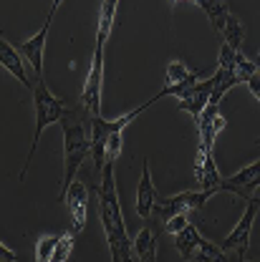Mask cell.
<instances>
[{"label":"cell","mask_w":260,"mask_h":262,"mask_svg":"<svg viewBox=\"0 0 260 262\" xmlns=\"http://www.w3.org/2000/svg\"><path fill=\"white\" fill-rule=\"evenodd\" d=\"M33 106H35V131H33V144H31V149H28V159H26L23 169H21V179L26 177V171H28V166H31V159H33V154H35V149H38V141H41L46 126L61 124L64 116L71 111L61 98L51 94V89L46 86L43 78H38L35 86H33Z\"/></svg>","instance_id":"obj_3"},{"label":"cell","mask_w":260,"mask_h":262,"mask_svg":"<svg viewBox=\"0 0 260 262\" xmlns=\"http://www.w3.org/2000/svg\"><path fill=\"white\" fill-rule=\"evenodd\" d=\"M58 239H61V234H43L35 242V262H51L56 247H58Z\"/></svg>","instance_id":"obj_24"},{"label":"cell","mask_w":260,"mask_h":262,"mask_svg":"<svg viewBox=\"0 0 260 262\" xmlns=\"http://www.w3.org/2000/svg\"><path fill=\"white\" fill-rule=\"evenodd\" d=\"M104 48L106 43L94 46V56L89 66V76L81 91V108L86 111V116H98L101 114V86H104Z\"/></svg>","instance_id":"obj_6"},{"label":"cell","mask_w":260,"mask_h":262,"mask_svg":"<svg viewBox=\"0 0 260 262\" xmlns=\"http://www.w3.org/2000/svg\"><path fill=\"white\" fill-rule=\"evenodd\" d=\"M157 207V192H154V182H152V169H149V159H144L142 164V179L136 184V202L134 209L142 220H152Z\"/></svg>","instance_id":"obj_12"},{"label":"cell","mask_w":260,"mask_h":262,"mask_svg":"<svg viewBox=\"0 0 260 262\" xmlns=\"http://www.w3.org/2000/svg\"><path fill=\"white\" fill-rule=\"evenodd\" d=\"M114 164L116 162H106V166L101 169V184L96 187L98 217H101V225L106 232L111 262H139L134 257V242L129 239L127 227H124L119 192H116V182H114Z\"/></svg>","instance_id":"obj_1"},{"label":"cell","mask_w":260,"mask_h":262,"mask_svg":"<svg viewBox=\"0 0 260 262\" xmlns=\"http://www.w3.org/2000/svg\"><path fill=\"white\" fill-rule=\"evenodd\" d=\"M187 225H190V217H187V214H174V217H169V220L164 222V229H167L169 234H179Z\"/></svg>","instance_id":"obj_27"},{"label":"cell","mask_w":260,"mask_h":262,"mask_svg":"<svg viewBox=\"0 0 260 262\" xmlns=\"http://www.w3.org/2000/svg\"><path fill=\"white\" fill-rule=\"evenodd\" d=\"M134 257L139 262H154L157 260V229L154 225L139 229L136 239H134Z\"/></svg>","instance_id":"obj_17"},{"label":"cell","mask_w":260,"mask_h":262,"mask_svg":"<svg viewBox=\"0 0 260 262\" xmlns=\"http://www.w3.org/2000/svg\"><path fill=\"white\" fill-rule=\"evenodd\" d=\"M255 199H258V204H260V196H255Z\"/></svg>","instance_id":"obj_32"},{"label":"cell","mask_w":260,"mask_h":262,"mask_svg":"<svg viewBox=\"0 0 260 262\" xmlns=\"http://www.w3.org/2000/svg\"><path fill=\"white\" fill-rule=\"evenodd\" d=\"M71 250H73V234H71V232H61L58 247H56V252H53L51 262H66L68 260V255H71Z\"/></svg>","instance_id":"obj_26"},{"label":"cell","mask_w":260,"mask_h":262,"mask_svg":"<svg viewBox=\"0 0 260 262\" xmlns=\"http://www.w3.org/2000/svg\"><path fill=\"white\" fill-rule=\"evenodd\" d=\"M154 262H157V260H154Z\"/></svg>","instance_id":"obj_33"},{"label":"cell","mask_w":260,"mask_h":262,"mask_svg":"<svg viewBox=\"0 0 260 262\" xmlns=\"http://www.w3.org/2000/svg\"><path fill=\"white\" fill-rule=\"evenodd\" d=\"M199 242H202V234L197 232V227L192 222L182 229L179 234H174V247H177V252L182 255V260H192V255H195Z\"/></svg>","instance_id":"obj_20"},{"label":"cell","mask_w":260,"mask_h":262,"mask_svg":"<svg viewBox=\"0 0 260 262\" xmlns=\"http://www.w3.org/2000/svg\"><path fill=\"white\" fill-rule=\"evenodd\" d=\"M190 262H230V260H228V252L220 245H215V242L202 237V242L197 245L195 255H192Z\"/></svg>","instance_id":"obj_22"},{"label":"cell","mask_w":260,"mask_h":262,"mask_svg":"<svg viewBox=\"0 0 260 262\" xmlns=\"http://www.w3.org/2000/svg\"><path fill=\"white\" fill-rule=\"evenodd\" d=\"M159 98L152 96L147 103H142L139 108H134L129 114H124V116H119V119H101V114L98 116H89V136H91V159H94V166H96V171L101 174V169L106 166V144H109V136L114 134V131H124L129 126L131 121L142 114V111H147L152 103H157Z\"/></svg>","instance_id":"obj_4"},{"label":"cell","mask_w":260,"mask_h":262,"mask_svg":"<svg viewBox=\"0 0 260 262\" xmlns=\"http://www.w3.org/2000/svg\"><path fill=\"white\" fill-rule=\"evenodd\" d=\"M192 76H195V71H190V68L182 63V61H172V63L167 66V78H164V86H167V89H174V86H179V83L190 81Z\"/></svg>","instance_id":"obj_23"},{"label":"cell","mask_w":260,"mask_h":262,"mask_svg":"<svg viewBox=\"0 0 260 262\" xmlns=\"http://www.w3.org/2000/svg\"><path fill=\"white\" fill-rule=\"evenodd\" d=\"M192 169H195V179H197V184H199V189H207V192H212V194L223 192V177H220L217 164L212 159V151H210L207 146L197 144V154H195Z\"/></svg>","instance_id":"obj_9"},{"label":"cell","mask_w":260,"mask_h":262,"mask_svg":"<svg viewBox=\"0 0 260 262\" xmlns=\"http://www.w3.org/2000/svg\"><path fill=\"white\" fill-rule=\"evenodd\" d=\"M223 38H225L228 46L240 51V46H243V40H245V31H243V23H240L235 15L228 18V26H225V31H223Z\"/></svg>","instance_id":"obj_25"},{"label":"cell","mask_w":260,"mask_h":262,"mask_svg":"<svg viewBox=\"0 0 260 262\" xmlns=\"http://www.w3.org/2000/svg\"><path fill=\"white\" fill-rule=\"evenodd\" d=\"M220 68L232 71L243 83H248V81H250V76H255V73H258V63H255V61H250V58H245V56H243V51L232 48V46H228V43H223V48H220Z\"/></svg>","instance_id":"obj_14"},{"label":"cell","mask_w":260,"mask_h":262,"mask_svg":"<svg viewBox=\"0 0 260 262\" xmlns=\"http://www.w3.org/2000/svg\"><path fill=\"white\" fill-rule=\"evenodd\" d=\"M61 3H64V0H53V5H51V10H48V18H51V20L56 18V13H58V8H61Z\"/></svg>","instance_id":"obj_30"},{"label":"cell","mask_w":260,"mask_h":262,"mask_svg":"<svg viewBox=\"0 0 260 262\" xmlns=\"http://www.w3.org/2000/svg\"><path fill=\"white\" fill-rule=\"evenodd\" d=\"M51 18H46V23L41 26V31L35 33L33 38H28L18 51L23 53V58H28V63L33 68V78H43V56H46V38H48V31H51Z\"/></svg>","instance_id":"obj_11"},{"label":"cell","mask_w":260,"mask_h":262,"mask_svg":"<svg viewBox=\"0 0 260 262\" xmlns=\"http://www.w3.org/2000/svg\"><path fill=\"white\" fill-rule=\"evenodd\" d=\"M258 199H250L243 217L237 220V225L230 229V234L223 239V250L225 252H235L237 255V262H248V255H250V232H253V225H255V217H258Z\"/></svg>","instance_id":"obj_5"},{"label":"cell","mask_w":260,"mask_h":262,"mask_svg":"<svg viewBox=\"0 0 260 262\" xmlns=\"http://www.w3.org/2000/svg\"><path fill=\"white\" fill-rule=\"evenodd\" d=\"M68 214L73 220V232H84L89 225V189L84 182H73L64 196Z\"/></svg>","instance_id":"obj_10"},{"label":"cell","mask_w":260,"mask_h":262,"mask_svg":"<svg viewBox=\"0 0 260 262\" xmlns=\"http://www.w3.org/2000/svg\"><path fill=\"white\" fill-rule=\"evenodd\" d=\"M18 255L13 250H8V245H0V262H15Z\"/></svg>","instance_id":"obj_29"},{"label":"cell","mask_w":260,"mask_h":262,"mask_svg":"<svg viewBox=\"0 0 260 262\" xmlns=\"http://www.w3.org/2000/svg\"><path fill=\"white\" fill-rule=\"evenodd\" d=\"M258 189H260V159L243 166L232 177H223V192H232L235 196H240L245 202L255 199Z\"/></svg>","instance_id":"obj_8"},{"label":"cell","mask_w":260,"mask_h":262,"mask_svg":"<svg viewBox=\"0 0 260 262\" xmlns=\"http://www.w3.org/2000/svg\"><path fill=\"white\" fill-rule=\"evenodd\" d=\"M197 5L205 10V15L210 18V23H212V28L217 33L225 31V26H228V18L232 15L228 10V5H225V0H197Z\"/></svg>","instance_id":"obj_19"},{"label":"cell","mask_w":260,"mask_h":262,"mask_svg":"<svg viewBox=\"0 0 260 262\" xmlns=\"http://www.w3.org/2000/svg\"><path fill=\"white\" fill-rule=\"evenodd\" d=\"M258 141H260V139H258Z\"/></svg>","instance_id":"obj_34"},{"label":"cell","mask_w":260,"mask_h":262,"mask_svg":"<svg viewBox=\"0 0 260 262\" xmlns=\"http://www.w3.org/2000/svg\"><path fill=\"white\" fill-rule=\"evenodd\" d=\"M248 89H250V94L260 101V71L255 76H250V81H248Z\"/></svg>","instance_id":"obj_28"},{"label":"cell","mask_w":260,"mask_h":262,"mask_svg":"<svg viewBox=\"0 0 260 262\" xmlns=\"http://www.w3.org/2000/svg\"><path fill=\"white\" fill-rule=\"evenodd\" d=\"M212 196V192H207V189H197V192H179V194L174 196H164V199H157V207H154V214H152V220H157V222H167L169 217H174V214H187V212H199L205 204H207V199Z\"/></svg>","instance_id":"obj_7"},{"label":"cell","mask_w":260,"mask_h":262,"mask_svg":"<svg viewBox=\"0 0 260 262\" xmlns=\"http://www.w3.org/2000/svg\"><path fill=\"white\" fill-rule=\"evenodd\" d=\"M210 96H212V78H205V81H197L190 91H185V96L179 98V108L187 111L192 119H199L202 111L210 106Z\"/></svg>","instance_id":"obj_15"},{"label":"cell","mask_w":260,"mask_h":262,"mask_svg":"<svg viewBox=\"0 0 260 262\" xmlns=\"http://www.w3.org/2000/svg\"><path fill=\"white\" fill-rule=\"evenodd\" d=\"M0 63H3V68L8 71V73H13L26 89H31L35 86V78H31L28 76V71H26V63H23V53L15 48V46H10L5 38L0 40Z\"/></svg>","instance_id":"obj_16"},{"label":"cell","mask_w":260,"mask_h":262,"mask_svg":"<svg viewBox=\"0 0 260 262\" xmlns=\"http://www.w3.org/2000/svg\"><path fill=\"white\" fill-rule=\"evenodd\" d=\"M225 126H228V119L220 114V103H210V106L202 111V116L197 119V129H199V144H202V146H207V149L212 151L217 134L225 129Z\"/></svg>","instance_id":"obj_13"},{"label":"cell","mask_w":260,"mask_h":262,"mask_svg":"<svg viewBox=\"0 0 260 262\" xmlns=\"http://www.w3.org/2000/svg\"><path fill=\"white\" fill-rule=\"evenodd\" d=\"M116 5H119V0H104V3H101L98 28H96V40L98 43H106V40H109V33H111L114 18H116Z\"/></svg>","instance_id":"obj_21"},{"label":"cell","mask_w":260,"mask_h":262,"mask_svg":"<svg viewBox=\"0 0 260 262\" xmlns=\"http://www.w3.org/2000/svg\"><path fill=\"white\" fill-rule=\"evenodd\" d=\"M61 131H64V179H61V194H58V199L64 202L68 187L76 182L78 166L91 157V136H86V129H84L81 119L73 111H68L64 116Z\"/></svg>","instance_id":"obj_2"},{"label":"cell","mask_w":260,"mask_h":262,"mask_svg":"<svg viewBox=\"0 0 260 262\" xmlns=\"http://www.w3.org/2000/svg\"><path fill=\"white\" fill-rule=\"evenodd\" d=\"M212 78V96H210V103H220L223 98L228 96V91L232 89V86H237V83H243L232 71H228V68H220L217 66V71L210 76Z\"/></svg>","instance_id":"obj_18"},{"label":"cell","mask_w":260,"mask_h":262,"mask_svg":"<svg viewBox=\"0 0 260 262\" xmlns=\"http://www.w3.org/2000/svg\"><path fill=\"white\" fill-rule=\"evenodd\" d=\"M255 63H258V71H260V56H258V61H255Z\"/></svg>","instance_id":"obj_31"}]
</instances>
